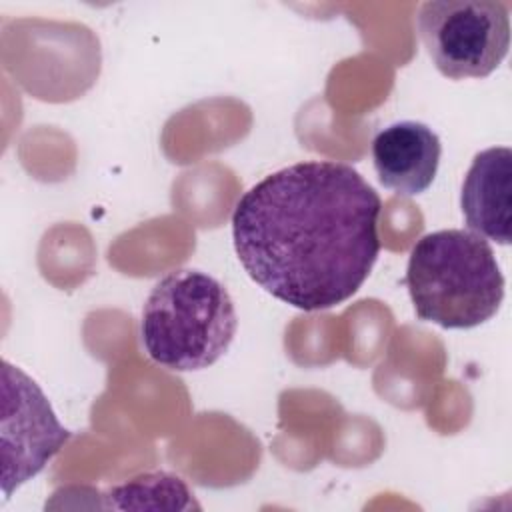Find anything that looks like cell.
<instances>
[{"instance_id":"1","label":"cell","mask_w":512,"mask_h":512,"mask_svg":"<svg viewBox=\"0 0 512 512\" xmlns=\"http://www.w3.org/2000/svg\"><path fill=\"white\" fill-rule=\"evenodd\" d=\"M382 200L336 160L284 166L236 202L232 240L248 276L274 298L328 310L352 298L380 254Z\"/></svg>"},{"instance_id":"2","label":"cell","mask_w":512,"mask_h":512,"mask_svg":"<svg viewBox=\"0 0 512 512\" xmlns=\"http://www.w3.org/2000/svg\"><path fill=\"white\" fill-rule=\"evenodd\" d=\"M404 280L416 316L448 330L488 322L504 300V276L492 246L460 228L436 230L416 240Z\"/></svg>"},{"instance_id":"3","label":"cell","mask_w":512,"mask_h":512,"mask_svg":"<svg viewBox=\"0 0 512 512\" xmlns=\"http://www.w3.org/2000/svg\"><path fill=\"white\" fill-rule=\"evenodd\" d=\"M238 328L234 300L214 276L176 268L150 290L140 320L146 354L176 372L202 370L230 348Z\"/></svg>"},{"instance_id":"4","label":"cell","mask_w":512,"mask_h":512,"mask_svg":"<svg viewBox=\"0 0 512 512\" xmlns=\"http://www.w3.org/2000/svg\"><path fill=\"white\" fill-rule=\"evenodd\" d=\"M416 26L436 70L450 80L490 76L510 48V16L504 2H424Z\"/></svg>"},{"instance_id":"5","label":"cell","mask_w":512,"mask_h":512,"mask_svg":"<svg viewBox=\"0 0 512 512\" xmlns=\"http://www.w3.org/2000/svg\"><path fill=\"white\" fill-rule=\"evenodd\" d=\"M2 452L4 500L34 478L68 442L70 430L60 424L40 386L8 360L2 362Z\"/></svg>"},{"instance_id":"6","label":"cell","mask_w":512,"mask_h":512,"mask_svg":"<svg viewBox=\"0 0 512 512\" xmlns=\"http://www.w3.org/2000/svg\"><path fill=\"white\" fill-rule=\"evenodd\" d=\"M440 154L438 134L416 120L394 122L372 138V162L378 180L400 196H418L432 186Z\"/></svg>"},{"instance_id":"7","label":"cell","mask_w":512,"mask_h":512,"mask_svg":"<svg viewBox=\"0 0 512 512\" xmlns=\"http://www.w3.org/2000/svg\"><path fill=\"white\" fill-rule=\"evenodd\" d=\"M460 208L468 228L502 246L510 244L512 150L492 146L478 152L466 172Z\"/></svg>"}]
</instances>
